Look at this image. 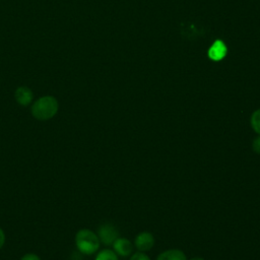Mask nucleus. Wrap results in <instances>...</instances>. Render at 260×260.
Returning <instances> with one entry per match:
<instances>
[{
	"mask_svg": "<svg viewBox=\"0 0 260 260\" xmlns=\"http://www.w3.org/2000/svg\"><path fill=\"white\" fill-rule=\"evenodd\" d=\"M100 242L105 246H111L119 238V232L112 223H103L96 233Z\"/></svg>",
	"mask_w": 260,
	"mask_h": 260,
	"instance_id": "obj_3",
	"label": "nucleus"
},
{
	"mask_svg": "<svg viewBox=\"0 0 260 260\" xmlns=\"http://www.w3.org/2000/svg\"><path fill=\"white\" fill-rule=\"evenodd\" d=\"M5 244V233L2 230V228H0V249L4 246Z\"/></svg>",
	"mask_w": 260,
	"mask_h": 260,
	"instance_id": "obj_14",
	"label": "nucleus"
},
{
	"mask_svg": "<svg viewBox=\"0 0 260 260\" xmlns=\"http://www.w3.org/2000/svg\"><path fill=\"white\" fill-rule=\"evenodd\" d=\"M129 260H150V258L148 257L147 254H145V252L137 251L136 253L131 254V257Z\"/></svg>",
	"mask_w": 260,
	"mask_h": 260,
	"instance_id": "obj_11",
	"label": "nucleus"
},
{
	"mask_svg": "<svg viewBox=\"0 0 260 260\" xmlns=\"http://www.w3.org/2000/svg\"><path fill=\"white\" fill-rule=\"evenodd\" d=\"M113 250L114 252L121 257H128L131 256L133 252V244L126 238L119 237L113 243Z\"/></svg>",
	"mask_w": 260,
	"mask_h": 260,
	"instance_id": "obj_6",
	"label": "nucleus"
},
{
	"mask_svg": "<svg viewBox=\"0 0 260 260\" xmlns=\"http://www.w3.org/2000/svg\"><path fill=\"white\" fill-rule=\"evenodd\" d=\"M252 149L254 152L260 154V135L255 137L252 142Z\"/></svg>",
	"mask_w": 260,
	"mask_h": 260,
	"instance_id": "obj_12",
	"label": "nucleus"
},
{
	"mask_svg": "<svg viewBox=\"0 0 260 260\" xmlns=\"http://www.w3.org/2000/svg\"><path fill=\"white\" fill-rule=\"evenodd\" d=\"M20 260H41V258L35 254V253H27V254H24Z\"/></svg>",
	"mask_w": 260,
	"mask_h": 260,
	"instance_id": "obj_13",
	"label": "nucleus"
},
{
	"mask_svg": "<svg viewBox=\"0 0 260 260\" xmlns=\"http://www.w3.org/2000/svg\"><path fill=\"white\" fill-rule=\"evenodd\" d=\"M154 245V237L149 232H141L139 233L134 240V246L137 249V251L140 252H147L150 249H152Z\"/></svg>",
	"mask_w": 260,
	"mask_h": 260,
	"instance_id": "obj_4",
	"label": "nucleus"
},
{
	"mask_svg": "<svg viewBox=\"0 0 260 260\" xmlns=\"http://www.w3.org/2000/svg\"><path fill=\"white\" fill-rule=\"evenodd\" d=\"M226 54H228L226 45L221 40H215L207 51L208 58L214 62L221 61L222 59H224Z\"/></svg>",
	"mask_w": 260,
	"mask_h": 260,
	"instance_id": "obj_5",
	"label": "nucleus"
},
{
	"mask_svg": "<svg viewBox=\"0 0 260 260\" xmlns=\"http://www.w3.org/2000/svg\"><path fill=\"white\" fill-rule=\"evenodd\" d=\"M100 239L98 235L89 229H81L75 235V246L77 250L86 256H90L100 249Z\"/></svg>",
	"mask_w": 260,
	"mask_h": 260,
	"instance_id": "obj_2",
	"label": "nucleus"
},
{
	"mask_svg": "<svg viewBox=\"0 0 260 260\" xmlns=\"http://www.w3.org/2000/svg\"><path fill=\"white\" fill-rule=\"evenodd\" d=\"M59 110V103L53 95H44L35 101L30 108L32 117L39 121L52 119Z\"/></svg>",
	"mask_w": 260,
	"mask_h": 260,
	"instance_id": "obj_1",
	"label": "nucleus"
},
{
	"mask_svg": "<svg viewBox=\"0 0 260 260\" xmlns=\"http://www.w3.org/2000/svg\"><path fill=\"white\" fill-rule=\"evenodd\" d=\"M190 260H204L202 257H199V256H196V257H193V258H191Z\"/></svg>",
	"mask_w": 260,
	"mask_h": 260,
	"instance_id": "obj_15",
	"label": "nucleus"
},
{
	"mask_svg": "<svg viewBox=\"0 0 260 260\" xmlns=\"http://www.w3.org/2000/svg\"><path fill=\"white\" fill-rule=\"evenodd\" d=\"M250 125L253 131L260 135V109L254 111L250 117Z\"/></svg>",
	"mask_w": 260,
	"mask_h": 260,
	"instance_id": "obj_10",
	"label": "nucleus"
},
{
	"mask_svg": "<svg viewBox=\"0 0 260 260\" xmlns=\"http://www.w3.org/2000/svg\"><path fill=\"white\" fill-rule=\"evenodd\" d=\"M94 260H119L118 255L111 249H103L101 250L94 257Z\"/></svg>",
	"mask_w": 260,
	"mask_h": 260,
	"instance_id": "obj_9",
	"label": "nucleus"
},
{
	"mask_svg": "<svg viewBox=\"0 0 260 260\" xmlns=\"http://www.w3.org/2000/svg\"><path fill=\"white\" fill-rule=\"evenodd\" d=\"M14 99L16 103L19 104L20 106L26 107L30 105L32 102V99H34L32 90L29 87L24 85L18 86L14 91Z\"/></svg>",
	"mask_w": 260,
	"mask_h": 260,
	"instance_id": "obj_7",
	"label": "nucleus"
},
{
	"mask_svg": "<svg viewBox=\"0 0 260 260\" xmlns=\"http://www.w3.org/2000/svg\"><path fill=\"white\" fill-rule=\"evenodd\" d=\"M156 260H187L186 254L179 249H169L161 252Z\"/></svg>",
	"mask_w": 260,
	"mask_h": 260,
	"instance_id": "obj_8",
	"label": "nucleus"
}]
</instances>
